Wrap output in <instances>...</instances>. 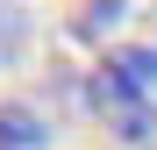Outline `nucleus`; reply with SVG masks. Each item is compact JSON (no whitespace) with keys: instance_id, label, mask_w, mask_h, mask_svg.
<instances>
[{"instance_id":"nucleus-2","label":"nucleus","mask_w":157,"mask_h":150,"mask_svg":"<svg viewBox=\"0 0 157 150\" xmlns=\"http://www.w3.org/2000/svg\"><path fill=\"white\" fill-rule=\"evenodd\" d=\"M0 150H50V121L29 100H0Z\"/></svg>"},{"instance_id":"nucleus-3","label":"nucleus","mask_w":157,"mask_h":150,"mask_svg":"<svg viewBox=\"0 0 157 150\" xmlns=\"http://www.w3.org/2000/svg\"><path fill=\"white\" fill-rule=\"evenodd\" d=\"M143 0H86V7H78V43H107V36H121V21L136 14Z\"/></svg>"},{"instance_id":"nucleus-4","label":"nucleus","mask_w":157,"mask_h":150,"mask_svg":"<svg viewBox=\"0 0 157 150\" xmlns=\"http://www.w3.org/2000/svg\"><path fill=\"white\" fill-rule=\"evenodd\" d=\"M29 57V7L21 0H0V71Z\"/></svg>"},{"instance_id":"nucleus-1","label":"nucleus","mask_w":157,"mask_h":150,"mask_svg":"<svg viewBox=\"0 0 157 150\" xmlns=\"http://www.w3.org/2000/svg\"><path fill=\"white\" fill-rule=\"evenodd\" d=\"M93 107L121 143H157V43H114L100 57Z\"/></svg>"}]
</instances>
